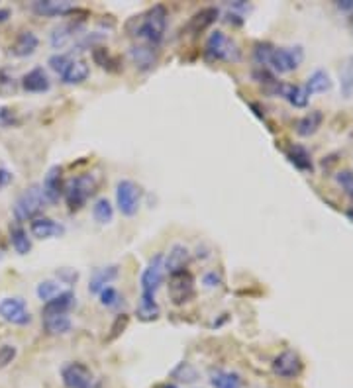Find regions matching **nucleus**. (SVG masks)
I'll return each instance as SVG.
<instances>
[{"instance_id": "obj_37", "label": "nucleus", "mask_w": 353, "mask_h": 388, "mask_svg": "<svg viewBox=\"0 0 353 388\" xmlns=\"http://www.w3.org/2000/svg\"><path fill=\"white\" fill-rule=\"evenodd\" d=\"M98 298H100V304H102L104 308H116L118 304L122 302L120 292L116 291L114 287H106L104 291L98 294Z\"/></svg>"}, {"instance_id": "obj_15", "label": "nucleus", "mask_w": 353, "mask_h": 388, "mask_svg": "<svg viewBox=\"0 0 353 388\" xmlns=\"http://www.w3.org/2000/svg\"><path fill=\"white\" fill-rule=\"evenodd\" d=\"M218 16L220 10L216 6H204V8H200L198 12L193 14V18L187 22L184 30H187L189 34H200V32H204V30H208L210 26L214 24V22L218 20Z\"/></svg>"}, {"instance_id": "obj_16", "label": "nucleus", "mask_w": 353, "mask_h": 388, "mask_svg": "<svg viewBox=\"0 0 353 388\" xmlns=\"http://www.w3.org/2000/svg\"><path fill=\"white\" fill-rule=\"evenodd\" d=\"M20 85L24 88L26 93H32V95H39V93H48L51 88V81H49V75L46 73L44 67H36L32 71L22 77Z\"/></svg>"}, {"instance_id": "obj_34", "label": "nucleus", "mask_w": 353, "mask_h": 388, "mask_svg": "<svg viewBox=\"0 0 353 388\" xmlns=\"http://www.w3.org/2000/svg\"><path fill=\"white\" fill-rule=\"evenodd\" d=\"M135 316L140 322H155L161 316V308L158 302H144L140 300V304L135 306Z\"/></svg>"}, {"instance_id": "obj_13", "label": "nucleus", "mask_w": 353, "mask_h": 388, "mask_svg": "<svg viewBox=\"0 0 353 388\" xmlns=\"http://www.w3.org/2000/svg\"><path fill=\"white\" fill-rule=\"evenodd\" d=\"M189 261H191V251H189V247H184L183 243H175L169 249L167 257L163 259L165 273H169V275L183 273V271H187V267H189Z\"/></svg>"}, {"instance_id": "obj_45", "label": "nucleus", "mask_w": 353, "mask_h": 388, "mask_svg": "<svg viewBox=\"0 0 353 388\" xmlns=\"http://www.w3.org/2000/svg\"><path fill=\"white\" fill-rule=\"evenodd\" d=\"M10 181H12V175H10L6 169H0V188L6 186Z\"/></svg>"}, {"instance_id": "obj_40", "label": "nucleus", "mask_w": 353, "mask_h": 388, "mask_svg": "<svg viewBox=\"0 0 353 388\" xmlns=\"http://www.w3.org/2000/svg\"><path fill=\"white\" fill-rule=\"evenodd\" d=\"M336 182L341 186V191L353 200V173L352 171H340L336 175Z\"/></svg>"}, {"instance_id": "obj_39", "label": "nucleus", "mask_w": 353, "mask_h": 388, "mask_svg": "<svg viewBox=\"0 0 353 388\" xmlns=\"http://www.w3.org/2000/svg\"><path fill=\"white\" fill-rule=\"evenodd\" d=\"M16 90V81L8 71H0V97H10Z\"/></svg>"}, {"instance_id": "obj_44", "label": "nucleus", "mask_w": 353, "mask_h": 388, "mask_svg": "<svg viewBox=\"0 0 353 388\" xmlns=\"http://www.w3.org/2000/svg\"><path fill=\"white\" fill-rule=\"evenodd\" d=\"M202 282H204L207 289H216L220 284V277L216 273H208V275H204V280H202Z\"/></svg>"}, {"instance_id": "obj_3", "label": "nucleus", "mask_w": 353, "mask_h": 388, "mask_svg": "<svg viewBox=\"0 0 353 388\" xmlns=\"http://www.w3.org/2000/svg\"><path fill=\"white\" fill-rule=\"evenodd\" d=\"M95 191H97V177L85 173L67 181V184L63 186V196L69 210L75 212L85 206V202L95 194Z\"/></svg>"}, {"instance_id": "obj_20", "label": "nucleus", "mask_w": 353, "mask_h": 388, "mask_svg": "<svg viewBox=\"0 0 353 388\" xmlns=\"http://www.w3.org/2000/svg\"><path fill=\"white\" fill-rule=\"evenodd\" d=\"M88 75H90L88 63L85 59H73L71 57L69 65L65 67V71L59 77H61V81L65 85H81V83H85L86 79H88Z\"/></svg>"}, {"instance_id": "obj_10", "label": "nucleus", "mask_w": 353, "mask_h": 388, "mask_svg": "<svg viewBox=\"0 0 353 388\" xmlns=\"http://www.w3.org/2000/svg\"><path fill=\"white\" fill-rule=\"evenodd\" d=\"M61 380L65 388H93L95 375L85 363H67L61 369Z\"/></svg>"}, {"instance_id": "obj_36", "label": "nucleus", "mask_w": 353, "mask_h": 388, "mask_svg": "<svg viewBox=\"0 0 353 388\" xmlns=\"http://www.w3.org/2000/svg\"><path fill=\"white\" fill-rule=\"evenodd\" d=\"M171 378H175V380H179V382H195L196 378H198V373H196V369L193 367L191 363H179L173 371H171Z\"/></svg>"}, {"instance_id": "obj_30", "label": "nucleus", "mask_w": 353, "mask_h": 388, "mask_svg": "<svg viewBox=\"0 0 353 388\" xmlns=\"http://www.w3.org/2000/svg\"><path fill=\"white\" fill-rule=\"evenodd\" d=\"M93 218L100 226H106V224H110L114 220V206H112V202H110L108 198L102 196V198H98L97 202L93 204Z\"/></svg>"}, {"instance_id": "obj_33", "label": "nucleus", "mask_w": 353, "mask_h": 388, "mask_svg": "<svg viewBox=\"0 0 353 388\" xmlns=\"http://www.w3.org/2000/svg\"><path fill=\"white\" fill-rule=\"evenodd\" d=\"M61 282L59 280H53V279H48V280H41L39 284H37L36 289V294L39 300H44V304L49 302V300H53L57 294H61Z\"/></svg>"}, {"instance_id": "obj_14", "label": "nucleus", "mask_w": 353, "mask_h": 388, "mask_svg": "<svg viewBox=\"0 0 353 388\" xmlns=\"http://www.w3.org/2000/svg\"><path fill=\"white\" fill-rule=\"evenodd\" d=\"M128 57H130V61L134 63L140 71H149L158 63V48L147 46V43L132 46V48L128 49Z\"/></svg>"}, {"instance_id": "obj_6", "label": "nucleus", "mask_w": 353, "mask_h": 388, "mask_svg": "<svg viewBox=\"0 0 353 388\" xmlns=\"http://www.w3.org/2000/svg\"><path fill=\"white\" fill-rule=\"evenodd\" d=\"M204 53L207 57L214 61H238L240 59V48L238 43L228 37L224 32H212L207 39V46H204Z\"/></svg>"}, {"instance_id": "obj_46", "label": "nucleus", "mask_w": 353, "mask_h": 388, "mask_svg": "<svg viewBox=\"0 0 353 388\" xmlns=\"http://www.w3.org/2000/svg\"><path fill=\"white\" fill-rule=\"evenodd\" d=\"M340 10H343V12H352L353 14V0H341V2H338L336 4Z\"/></svg>"}, {"instance_id": "obj_25", "label": "nucleus", "mask_w": 353, "mask_h": 388, "mask_svg": "<svg viewBox=\"0 0 353 388\" xmlns=\"http://www.w3.org/2000/svg\"><path fill=\"white\" fill-rule=\"evenodd\" d=\"M305 86H306V90H308V95L312 97V95H322V93H328V90H332L334 81H332V77H330L328 71H324V69H316L314 73L306 79Z\"/></svg>"}, {"instance_id": "obj_26", "label": "nucleus", "mask_w": 353, "mask_h": 388, "mask_svg": "<svg viewBox=\"0 0 353 388\" xmlns=\"http://www.w3.org/2000/svg\"><path fill=\"white\" fill-rule=\"evenodd\" d=\"M322 122H324V114L320 110H312L296 122V134L300 137H310V135L316 134Z\"/></svg>"}, {"instance_id": "obj_27", "label": "nucleus", "mask_w": 353, "mask_h": 388, "mask_svg": "<svg viewBox=\"0 0 353 388\" xmlns=\"http://www.w3.org/2000/svg\"><path fill=\"white\" fill-rule=\"evenodd\" d=\"M41 322H44V329L49 336H65L73 328V322L67 314L46 316V318H41Z\"/></svg>"}, {"instance_id": "obj_2", "label": "nucleus", "mask_w": 353, "mask_h": 388, "mask_svg": "<svg viewBox=\"0 0 353 388\" xmlns=\"http://www.w3.org/2000/svg\"><path fill=\"white\" fill-rule=\"evenodd\" d=\"M46 196H44V191H41V186L39 184H32V186H28L24 193L20 194L18 198H16V202H14L12 206V212H14V218L16 222H32V220H36L39 216V212L46 208Z\"/></svg>"}, {"instance_id": "obj_5", "label": "nucleus", "mask_w": 353, "mask_h": 388, "mask_svg": "<svg viewBox=\"0 0 353 388\" xmlns=\"http://www.w3.org/2000/svg\"><path fill=\"white\" fill-rule=\"evenodd\" d=\"M116 206L126 218H132L142 206V188L130 179L116 182Z\"/></svg>"}, {"instance_id": "obj_47", "label": "nucleus", "mask_w": 353, "mask_h": 388, "mask_svg": "<svg viewBox=\"0 0 353 388\" xmlns=\"http://www.w3.org/2000/svg\"><path fill=\"white\" fill-rule=\"evenodd\" d=\"M8 16H10V10H8V8H0V22L8 20Z\"/></svg>"}, {"instance_id": "obj_22", "label": "nucleus", "mask_w": 353, "mask_h": 388, "mask_svg": "<svg viewBox=\"0 0 353 388\" xmlns=\"http://www.w3.org/2000/svg\"><path fill=\"white\" fill-rule=\"evenodd\" d=\"M118 277V265H110V267H98L93 271L90 280H88V291L93 294H100L110 282Z\"/></svg>"}, {"instance_id": "obj_18", "label": "nucleus", "mask_w": 353, "mask_h": 388, "mask_svg": "<svg viewBox=\"0 0 353 388\" xmlns=\"http://www.w3.org/2000/svg\"><path fill=\"white\" fill-rule=\"evenodd\" d=\"M32 10L39 16H67L75 10V4L71 0H36Z\"/></svg>"}, {"instance_id": "obj_41", "label": "nucleus", "mask_w": 353, "mask_h": 388, "mask_svg": "<svg viewBox=\"0 0 353 388\" xmlns=\"http://www.w3.org/2000/svg\"><path fill=\"white\" fill-rule=\"evenodd\" d=\"M69 61H71V57H69L67 53H55V55L49 57L48 65L55 71V73L61 75L63 71H65V67L69 65Z\"/></svg>"}, {"instance_id": "obj_11", "label": "nucleus", "mask_w": 353, "mask_h": 388, "mask_svg": "<svg viewBox=\"0 0 353 388\" xmlns=\"http://www.w3.org/2000/svg\"><path fill=\"white\" fill-rule=\"evenodd\" d=\"M0 320L12 326H28L32 322L30 310L22 298H2L0 300Z\"/></svg>"}, {"instance_id": "obj_28", "label": "nucleus", "mask_w": 353, "mask_h": 388, "mask_svg": "<svg viewBox=\"0 0 353 388\" xmlns=\"http://www.w3.org/2000/svg\"><path fill=\"white\" fill-rule=\"evenodd\" d=\"M285 153H287V159L298 171H305V173H312L314 171V163H312V157H310V153H308L306 147L291 146Z\"/></svg>"}, {"instance_id": "obj_24", "label": "nucleus", "mask_w": 353, "mask_h": 388, "mask_svg": "<svg viewBox=\"0 0 353 388\" xmlns=\"http://www.w3.org/2000/svg\"><path fill=\"white\" fill-rule=\"evenodd\" d=\"M37 46H39V39L36 34L26 30V32H20L18 37L14 39V43L10 46V53L16 57H28V55L36 53Z\"/></svg>"}, {"instance_id": "obj_31", "label": "nucleus", "mask_w": 353, "mask_h": 388, "mask_svg": "<svg viewBox=\"0 0 353 388\" xmlns=\"http://www.w3.org/2000/svg\"><path fill=\"white\" fill-rule=\"evenodd\" d=\"M340 88L345 98L353 97V55L343 61L340 69Z\"/></svg>"}, {"instance_id": "obj_21", "label": "nucleus", "mask_w": 353, "mask_h": 388, "mask_svg": "<svg viewBox=\"0 0 353 388\" xmlns=\"http://www.w3.org/2000/svg\"><path fill=\"white\" fill-rule=\"evenodd\" d=\"M75 306V294L71 291H63L61 294H57L53 300L44 304L41 308V318L46 316H59V314H69V310Z\"/></svg>"}, {"instance_id": "obj_32", "label": "nucleus", "mask_w": 353, "mask_h": 388, "mask_svg": "<svg viewBox=\"0 0 353 388\" xmlns=\"http://www.w3.org/2000/svg\"><path fill=\"white\" fill-rule=\"evenodd\" d=\"M10 243H12L14 251L18 255H28L32 249V242L28 237V231L22 226H14L10 230Z\"/></svg>"}, {"instance_id": "obj_4", "label": "nucleus", "mask_w": 353, "mask_h": 388, "mask_svg": "<svg viewBox=\"0 0 353 388\" xmlns=\"http://www.w3.org/2000/svg\"><path fill=\"white\" fill-rule=\"evenodd\" d=\"M163 259L165 255L158 253L155 257L149 259L147 267L142 273V279H140V287H142V298L144 302H155V294H158L159 287L163 284L165 279V265H163Z\"/></svg>"}, {"instance_id": "obj_23", "label": "nucleus", "mask_w": 353, "mask_h": 388, "mask_svg": "<svg viewBox=\"0 0 353 388\" xmlns=\"http://www.w3.org/2000/svg\"><path fill=\"white\" fill-rule=\"evenodd\" d=\"M79 30V24L75 22H63V24L55 26L49 34V43L53 49H63L73 41L75 34Z\"/></svg>"}, {"instance_id": "obj_1", "label": "nucleus", "mask_w": 353, "mask_h": 388, "mask_svg": "<svg viewBox=\"0 0 353 388\" xmlns=\"http://www.w3.org/2000/svg\"><path fill=\"white\" fill-rule=\"evenodd\" d=\"M128 26H135L134 30H130V36L140 37L147 46L158 48L167 32V10H165V6L155 4L146 14L132 18Z\"/></svg>"}, {"instance_id": "obj_7", "label": "nucleus", "mask_w": 353, "mask_h": 388, "mask_svg": "<svg viewBox=\"0 0 353 388\" xmlns=\"http://www.w3.org/2000/svg\"><path fill=\"white\" fill-rule=\"evenodd\" d=\"M303 61H305V49L300 48V46H294V48H275L273 49V55H271V61H269V67L275 73L285 75L291 73L294 69H298Z\"/></svg>"}, {"instance_id": "obj_9", "label": "nucleus", "mask_w": 353, "mask_h": 388, "mask_svg": "<svg viewBox=\"0 0 353 388\" xmlns=\"http://www.w3.org/2000/svg\"><path fill=\"white\" fill-rule=\"evenodd\" d=\"M169 298L175 306H183L195 298V279L191 273L169 275Z\"/></svg>"}, {"instance_id": "obj_38", "label": "nucleus", "mask_w": 353, "mask_h": 388, "mask_svg": "<svg viewBox=\"0 0 353 388\" xmlns=\"http://www.w3.org/2000/svg\"><path fill=\"white\" fill-rule=\"evenodd\" d=\"M16 355H18V349H16V345H10V343H4V345H0V371H2V369H6L8 365L14 363Z\"/></svg>"}, {"instance_id": "obj_29", "label": "nucleus", "mask_w": 353, "mask_h": 388, "mask_svg": "<svg viewBox=\"0 0 353 388\" xmlns=\"http://www.w3.org/2000/svg\"><path fill=\"white\" fill-rule=\"evenodd\" d=\"M210 385L214 388H242V378L236 373H230V371H222V369H216V371H210Z\"/></svg>"}, {"instance_id": "obj_12", "label": "nucleus", "mask_w": 353, "mask_h": 388, "mask_svg": "<svg viewBox=\"0 0 353 388\" xmlns=\"http://www.w3.org/2000/svg\"><path fill=\"white\" fill-rule=\"evenodd\" d=\"M267 90L271 95H275V97L285 98L294 108H305L306 104H308V100H310V95H308L305 85H291V83H279V81H275Z\"/></svg>"}, {"instance_id": "obj_35", "label": "nucleus", "mask_w": 353, "mask_h": 388, "mask_svg": "<svg viewBox=\"0 0 353 388\" xmlns=\"http://www.w3.org/2000/svg\"><path fill=\"white\" fill-rule=\"evenodd\" d=\"M273 49L275 46L269 43V41H257L254 46V61L261 69H267L269 61H271V55H273Z\"/></svg>"}, {"instance_id": "obj_17", "label": "nucleus", "mask_w": 353, "mask_h": 388, "mask_svg": "<svg viewBox=\"0 0 353 388\" xmlns=\"http://www.w3.org/2000/svg\"><path fill=\"white\" fill-rule=\"evenodd\" d=\"M30 231H32V235L37 237V240H51V237L63 235L65 228H63L59 222H55V220L46 218V216H37L36 220H32Z\"/></svg>"}, {"instance_id": "obj_42", "label": "nucleus", "mask_w": 353, "mask_h": 388, "mask_svg": "<svg viewBox=\"0 0 353 388\" xmlns=\"http://www.w3.org/2000/svg\"><path fill=\"white\" fill-rule=\"evenodd\" d=\"M128 322H130V318L128 314H118L116 316V320H114V324H112V328H110V336H108V341H114L120 333H124V329L128 328Z\"/></svg>"}, {"instance_id": "obj_19", "label": "nucleus", "mask_w": 353, "mask_h": 388, "mask_svg": "<svg viewBox=\"0 0 353 388\" xmlns=\"http://www.w3.org/2000/svg\"><path fill=\"white\" fill-rule=\"evenodd\" d=\"M41 191H44V196H46V200L51 202V204H55V202H59V198H61L63 194V184H61V167H51V169L46 173V177H44V184H41Z\"/></svg>"}, {"instance_id": "obj_8", "label": "nucleus", "mask_w": 353, "mask_h": 388, "mask_svg": "<svg viewBox=\"0 0 353 388\" xmlns=\"http://www.w3.org/2000/svg\"><path fill=\"white\" fill-rule=\"evenodd\" d=\"M271 369L273 373L279 376V378H287V380H292V378H298L305 371V363L300 359V355L292 349H285L283 353H279L273 363H271Z\"/></svg>"}, {"instance_id": "obj_48", "label": "nucleus", "mask_w": 353, "mask_h": 388, "mask_svg": "<svg viewBox=\"0 0 353 388\" xmlns=\"http://www.w3.org/2000/svg\"><path fill=\"white\" fill-rule=\"evenodd\" d=\"M155 388H179V387H175V385H171V382H163V385H158Z\"/></svg>"}, {"instance_id": "obj_43", "label": "nucleus", "mask_w": 353, "mask_h": 388, "mask_svg": "<svg viewBox=\"0 0 353 388\" xmlns=\"http://www.w3.org/2000/svg\"><path fill=\"white\" fill-rule=\"evenodd\" d=\"M79 279V273H75V271H61V275H59V282H67V284H73L75 280Z\"/></svg>"}]
</instances>
